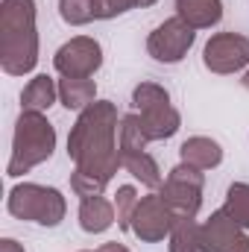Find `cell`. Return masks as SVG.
Instances as JSON below:
<instances>
[{
    "instance_id": "44dd1931",
    "label": "cell",
    "mask_w": 249,
    "mask_h": 252,
    "mask_svg": "<svg viewBox=\"0 0 249 252\" xmlns=\"http://www.w3.org/2000/svg\"><path fill=\"white\" fill-rule=\"evenodd\" d=\"M59 15L67 27H85L94 21V0H59Z\"/></svg>"
},
{
    "instance_id": "3957f363",
    "label": "cell",
    "mask_w": 249,
    "mask_h": 252,
    "mask_svg": "<svg viewBox=\"0 0 249 252\" xmlns=\"http://www.w3.org/2000/svg\"><path fill=\"white\" fill-rule=\"evenodd\" d=\"M56 150V129L41 112H21L12 132V156L6 164V176L18 179L32 167L50 161Z\"/></svg>"
},
{
    "instance_id": "ba28073f",
    "label": "cell",
    "mask_w": 249,
    "mask_h": 252,
    "mask_svg": "<svg viewBox=\"0 0 249 252\" xmlns=\"http://www.w3.org/2000/svg\"><path fill=\"white\" fill-rule=\"evenodd\" d=\"M202 64L211 73L229 76L249 67V38L241 32H217L202 47Z\"/></svg>"
},
{
    "instance_id": "5bb4252c",
    "label": "cell",
    "mask_w": 249,
    "mask_h": 252,
    "mask_svg": "<svg viewBox=\"0 0 249 252\" xmlns=\"http://www.w3.org/2000/svg\"><path fill=\"white\" fill-rule=\"evenodd\" d=\"M59 100V82L47 73H35L21 91V112H41L47 115L50 106Z\"/></svg>"
},
{
    "instance_id": "7a4b0ae2",
    "label": "cell",
    "mask_w": 249,
    "mask_h": 252,
    "mask_svg": "<svg viewBox=\"0 0 249 252\" xmlns=\"http://www.w3.org/2000/svg\"><path fill=\"white\" fill-rule=\"evenodd\" d=\"M38 64L35 0H0V67L9 76H27Z\"/></svg>"
},
{
    "instance_id": "52a82bcc",
    "label": "cell",
    "mask_w": 249,
    "mask_h": 252,
    "mask_svg": "<svg viewBox=\"0 0 249 252\" xmlns=\"http://www.w3.org/2000/svg\"><path fill=\"white\" fill-rule=\"evenodd\" d=\"M193 41H196V30L187 27L179 15H173V18L161 21V24L150 32V38H147V53L161 64H176L187 56V50L193 47Z\"/></svg>"
},
{
    "instance_id": "cb8c5ba5",
    "label": "cell",
    "mask_w": 249,
    "mask_h": 252,
    "mask_svg": "<svg viewBox=\"0 0 249 252\" xmlns=\"http://www.w3.org/2000/svg\"><path fill=\"white\" fill-rule=\"evenodd\" d=\"M0 252H27V250H24V244H18L15 238H3V241H0Z\"/></svg>"
},
{
    "instance_id": "484cf974",
    "label": "cell",
    "mask_w": 249,
    "mask_h": 252,
    "mask_svg": "<svg viewBox=\"0 0 249 252\" xmlns=\"http://www.w3.org/2000/svg\"><path fill=\"white\" fill-rule=\"evenodd\" d=\"M241 82H244V88L249 91V67H247V73H244V79H241Z\"/></svg>"
},
{
    "instance_id": "e0dca14e",
    "label": "cell",
    "mask_w": 249,
    "mask_h": 252,
    "mask_svg": "<svg viewBox=\"0 0 249 252\" xmlns=\"http://www.w3.org/2000/svg\"><path fill=\"white\" fill-rule=\"evenodd\" d=\"M121 164H124L126 173H132L144 188L158 190L161 182H164V173H161L158 161H156L147 150H141V153H121Z\"/></svg>"
},
{
    "instance_id": "8992f818",
    "label": "cell",
    "mask_w": 249,
    "mask_h": 252,
    "mask_svg": "<svg viewBox=\"0 0 249 252\" xmlns=\"http://www.w3.org/2000/svg\"><path fill=\"white\" fill-rule=\"evenodd\" d=\"M202 188H205V173L179 161L161 182L158 196L173 214V220H196L202 208Z\"/></svg>"
},
{
    "instance_id": "83f0119b",
    "label": "cell",
    "mask_w": 249,
    "mask_h": 252,
    "mask_svg": "<svg viewBox=\"0 0 249 252\" xmlns=\"http://www.w3.org/2000/svg\"><path fill=\"white\" fill-rule=\"evenodd\" d=\"M82 252H88V250H82Z\"/></svg>"
},
{
    "instance_id": "9a60e30c",
    "label": "cell",
    "mask_w": 249,
    "mask_h": 252,
    "mask_svg": "<svg viewBox=\"0 0 249 252\" xmlns=\"http://www.w3.org/2000/svg\"><path fill=\"white\" fill-rule=\"evenodd\" d=\"M176 15L193 30H211L223 21V0H176Z\"/></svg>"
},
{
    "instance_id": "7c38bea8",
    "label": "cell",
    "mask_w": 249,
    "mask_h": 252,
    "mask_svg": "<svg viewBox=\"0 0 249 252\" xmlns=\"http://www.w3.org/2000/svg\"><path fill=\"white\" fill-rule=\"evenodd\" d=\"M79 226H82V232H88V235H103V232H109L115 223H118V211H115V202L112 199H106L103 193L100 196H85L82 202H79Z\"/></svg>"
},
{
    "instance_id": "6da1fadb",
    "label": "cell",
    "mask_w": 249,
    "mask_h": 252,
    "mask_svg": "<svg viewBox=\"0 0 249 252\" xmlns=\"http://www.w3.org/2000/svg\"><path fill=\"white\" fill-rule=\"evenodd\" d=\"M121 118L112 100H97L85 112H79L76 124L67 135V156L73 161L70 190L85 196H100L121 164Z\"/></svg>"
},
{
    "instance_id": "8fae6325",
    "label": "cell",
    "mask_w": 249,
    "mask_h": 252,
    "mask_svg": "<svg viewBox=\"0 0 249 252\" xmlns=\"http://www.w3.org/2000/svg\"><path fill=\"white\" fill-rule=\"evenodd\" d=\"M199 244L202 252H249V235L220 208L199 223Z\"/></svg>"
},
{
    "instance_id": "277c9868",
    "label": "cell",
    "mask_w": 249,
    "mask_h": 252,
    "mask_svg": "<svg viewBox=\"0 0 249 252\" xmlns=\"http://www.w3.org/2000/svg\"><path fill=\"white\" fill-rule=\"evenodd\" d=\"M132 103H135V115L141 118V129L150 141H167L179 132L182 115L179 109L170 103V94L164 85L158 82H138L132 91Z\"/></svg>"
},
{
    "instance_id": "ffe728a7",
    "label": "cell",
    "mask_w": 249,
    "mask_h": 252,
    "mask_svg": "<svg viewBox=\"0 0 249 252\" xmlns=\"http://www.w3.org/2000/svg\"><path fill=\"white\" fill-rule=\"evenodd\" d=\"M118 141H121V153H141V150H147L150 138L144 135L138 115H124L121 118V135H118Z\"/></svg>"
},
{
    "instance_id": "7402d4cb",
    "label": "cell",
    "mask_w": 249,
    "mask_h": 252,
    "mask_svg": "<svg viewBox=\"0 0 249 252\" xmlns=\"http://www.w3.org/2000/svg\"><path fill=\"white\" fill-rule=\"evenodd\" d=\"M138 190L135 185H121L115 193V211H118V226L129 232V223H132V214H135V205H138Z\"/></svg>"
},
{
    "instance_id": "4fadbf2b",
    "label": "cell",
    "mask_w": 249,
    "mask_h": 252,
    "mask_svg": "<svg viewBox=\"0 0 249 252\" xmlns=\"http://www.w3.org/2000/svg\"><path fill=\"white\" fill-rule=\"evenodd\" d=\"M179 158H182V164H190V167L205 173V170L220 167L223 147H220V141H214L208 135H193V138H187L185 144L179 147Z\"/></svg>"
},
{
    "instance_id": "d6986e66",
    "label": "cell",
    "mask_w": 249,
    "mask_h": 252,
    "mask_svg": "<svg viewBox=\"0 0 249 252\" xmlns=\"http://www.w3.org/2000/svg\"><path fill=\"white\" fill-rule=\"evenodd\" d=\"M167 241H170V252H202L196 220H173V229H170Z\"/></svg>"
},
{
    "instance_id": "5b68a950",
    "label": "cell",
    "mask_w": 249,
    "mask_h": 252,
    "mask_svg": "<svg viewBox=\"0 0 249 252\" xmlns=\"http://www.w3.org/2000/svg\"><path fill=\"white\" fill-rule=\"evenodd\" d=\"M6 208L12 217L27 220V223H38V226H59L67 214V202H64L62 190L47 188V185H35V182H21L9 190L6 196Z\"/></svg>"
},
{
    "instance_id": "9c48e42d",
    "label": "cell",
    "mask_w": 249,
    "mask_h": 252,
    "mask_svg": "<svg viewBox=\"0 0 249 252\" xmlns=\"http://www.w3.org/2000/svg\"><path fill=\"white\" fill-rule=\"evenodd\" d=\"M53 67L62 76H94L103 67V47L91 35H73L56 50Z\"/></svg>"
},
{
    "instance_id": "2e32d148",
    "label": "cell",
    "mask_w": 249,
    "mask_h": 252,
    "mask_svg": "<svg viewBox=\"0 0 249 252\" xmlns=\"http://www.w3.org/2000/svg\"><path fill=\"white\" fill-rule=\"evenodd\" d=\"M59 103L67 112H85L91 103H97V82L91 76H62Z\"/></svg>"
},
{
    "instance_id": "30bf717a",
    "label": "cell",
    "mask_w": 249,
    "mask_h": 252,
    "mask_svg": "<svg viewBox=\"0 0 249 252\" xmlns=\"http://www.w3.org/2000/svg\"><path fill=\"white\" fill-rule=\"evenodd\" d=\"M170 229H173V214H170L167 205L161 202L158 190L141 196L138 205H135L129 232H132L138 241H144V244H158V241L170 238Z\"/></svg>"
},
{
    "instance_id": "ac0fdd59",
    "label": "cell",
    "mask_w": 249,
    "mask_h": 252,
    "mask_svg": "<svg viewBox=\"0 0 249 252\" xmlns=\"http://www.w3.org/2000/svg\"><path fill=\"white\" fill-rule=\"evenodd\" d=\"M223 211L249 232V185L247 182H232L226 190V202H223Z\"/></svg>"
},
{
    "instance_id": "603a6c76",
    "label": "cell",
    "mask_w": 249,
    "mask_h": 252,
    "mask_svg": "<svg viewBox=\"0 0 249 252\" xmlns=\"http://www.w3.org/2000/svg\"><path fill=\"white\" fill-rule=\"evenodd\" d=\"M135 6H138V0H94V18L97 21H112L118 15H126Z\"/></svg>"
},
{
    "instance_id": "4316f807",
    "label": "cell",
    "mask_w": 249,
    "mask_h": 252,
    "mask_svg": "<svg viewBox=\"0 0 249 252\" xmlns=\"http://www.w3.org/2000/svg\"><path fill=\"white\" fill-rule=\"evenodd\" d=\"M153 3H158V0H138V6H153Z\"/></svg>"
},
{
    "instance_id": "d4e9b609",
    "label": "cell",
    "mask_w": 249,
    "mask_h": 252,
    "mask_svg": "<svg viewBox=\"0 0 249 252\" xmlns=\"http://www.w3.org/2000/svg\"><path fill=\"white\" fill-rule=\"evenodd\" d=\"M97 252H129V250H126L124 244H118V241H109V244H103Z\"/></svg>"
}]
</instances>
